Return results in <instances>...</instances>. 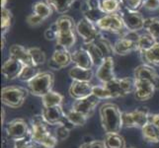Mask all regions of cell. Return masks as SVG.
Masks as SVG:
<instances>
[{
	"instance_id": "13",
	"label": "cell",
	"mask_w": 159,
	"mask_h": 148,
	"mask_svg": "<svg viewBox=\"0 0 159 148\" xmlns=\"http://www.w3.org/2000/svg\"><path fill=\"white\" fill-rule=\"evenodd\" d=\"M156 88L151 82L147 80L134 79V98L138 101L144 102L151 99Z\"/></svg>"
},
{
	"instance_id": "1",
	"label": "cell",
	"mask_w": 159,
	"mask_h": 148,
	"mask_svg": "<svg viewBox=\"0 0 159 148\" xmlns=\"http://www.w3.org/2000/svg\"><path fill=\"white\" fill-rule=\"evenodd\" d=\"M100 117L103 129L106 133H119L123 127V113L116 104L106 103L100 108Z\"/></svg>"
},
{
	"instance_id": "49",
	"label": "cell",
	"mask_w": 159,
	"mask_h": 148,
	"mask_svg": "<svg viewBox=\"0 0 159 148\" xmlns=\"http://www.w3.org/2000/svg\"><path fill=\"white\" fill-rule=\"evenodd\" d=\"M8 0H1V8H6V4H7Z\"/></svg>"
},
{
	"instance_id": "23",
	"label": "cell",
	"mask_w": 159,
	"mask_h": 148,
	"mask_svg": "<svg viewBox=\"0 0 159 148\" xmlns=\"http://www.w3.org/2000/svg\"><path fill=\"white\" fill-rule=\"evenodd\" d=\"M69 77L72 81H80V82H91L93 78V70L86 69L79 66H73L69 70Z\"/></svg>"
},
{
	"instance_id": "10",
	"label": "cell",
	"mask_w": 159,
	"mask_h": 148,
	"mask_svg": "<svg viewBox=\"0 0 159 148\" xmlns=\"http://www.w3.org/2000/svg\"><path fill=\"white\" fill-rule=\"evenodd\" d=\"M119 15L122 17L128 30L133 32H139L144 28L145 19L139 11H130L123 6L119 12Z\"/></svg>"
},
{
	"instance_id": "52",
	"label": "cell",
	"mask_w": 159,
	"mask_h": 148,
	"mask_svg": "<svg viewBox=\"0 0 159 148\" xmlns=\"http://www.w3.org/2000/svg\"><path fill=\"white\" fill-rule=\"evenodd\" d=\"M120 2H122V1H120Z\"/></svg>"
},
{
	"instance_id": "11",
	"label": "cell",
	"mask_w": 159,
	"mask_h": 148,
	"mask_svg": "<svg viewBox=\"0 0 159 148\" xmlns=\"http://www.w3.org/2000/svg\"><path fill=\"white\" fill-rule=\"evenodd\" d=\"M42 114L48 124L50 125H60L63 124L66 128H68L67 124H71L68 119H66L65 113L63 112L61 106H56V107H48V108H43ZM73 125V124H71ZM74 127V125H73ZM70 129V128H68Z\"/></svg>"
},
{
	"instance_id": "17",
	"label": "cell",
	"mask_w": 159,
	"mask_h": 148,
	"mask_svg": "<svg viewBox=\"0 0 159 148\" xmlns=\"http://www.w3.org/2000/svg\"><path fill=\"white\" fill-rule=\"evenodd\" d=\"M93 86L91 82H80V81H72L69 87V95L75 100L83 99L92 94Z\"/></svg>"
},
{
	"instance_id": "35",
	"label": "cell",
	"mask_w": 159,
	"mask_h": 148,
	"mask_svg": "<svg viewBox=\"0 0 159 148\" xmlns=\"http://www.w3.org/2000/svg\"><path fill=\"white\" fill-rule=\"evenodd\" d=\"M144 30L147 34L152 36L157 41L159 40V17H150L144 21Z\"/></svg>"
},
{
	"instance_id": "33",
	"label": "cell",
	"mask_w": 159,
	"mask_h": 148,
	"mask_svg": "<svg viewBox=\"0 0 159 148\" xmlns=\"http://www.w3.org/2000/svg\"><path fill=\"white\" fill-rule=\"evenodd\" d=\"M32 10L33 13L39 15L43 20L48 19L52 14V8L47 2L43 1H38L34 3L32 6Z\"/></svg>"
},
{
	"instance_id": "18",
	"label": "cell",
	"mask_w": 159,
	"mask_h": 148,
	"mask_svg": "<svg viewBox=\"0 0 159 148\" xmlns=\"http://www.w3.org/2000/svg\"><path fill=\"white\" fill-rule=\"evenodd\" d=\"M24 67V64L21 63L19 60L9 57L2 65V74L7 80H13L18 78L22 69Z\"/></svg>"
},
{
	"instance_id": "37",
	"label": "cell",
	"mask_w": 159,
	"mask_h": 148,
	"mask_svg": "<svg viewBox=\"0 0 159 148\" xmlns=\"http://www.w3.org/2000/svg\"><path fill=\"white\" fill-rule=\"evenodd\" d=\"M29 52L31 54V57L33 60V64L35 66H40V65L43 64L46 62L47 57L46 54L41 48L39 47H30L29 48Z\"/></svg>"
},
{
	"instance_id": "12",
	"label": "cell",
	"mask_w": 159,
	"mask_h": 148,
	"mask_svg": "<svg viewBox=\"0 0 159 148\" xmlns=\"http://www.w3.org/2000/svg\"><path fill=\"white\" fill-rule=\"evenodd\" d=\"M71 62H72L71 52L68 49L57 46L50 61H48V67L53 70H59L61 68L67 67Z\"/></svg>"
},
{
	"instance_id": "39",
	"label": "cell",
	"mask_w": 159,
	"mask_h": 148,
	"mask_svg": "<svg viewBox=\"0 0 159 148\" xmlns=\"http://www.w3.org/2000/svg\"><path fill=\"white\" fill-rule=\"evenodd\" d=\"M95 43H97V46L100 47L101 52H103V54L105 56V57H113V53H114V48L112 43H110L107 39L103 38L102 36L99 38L98 40L95 41Z\"/></svg>"
},
{
	"instance_id": "22",
	"label": "cell",
	"mask_w": 159,
	"mask_h": 148,
	"mask_svg": "<svg viewBox=\"0 0 159 148\" xmlns=\"http://www.w3.org/2000/svg\"><path fill=\"white\" fill-rule=\"evenodd\" d=\"M75 31H66V32H61L58 33L57 36V46L63 47L65 49H69L72 47L75 43H76V34Z\"/></svg>"
},
{
	"instance_id": "14",
	"label": "cell",
	"mask_w": 159,
	"mask_h": 148,
	"mask_svg": "<svg viewBox=\"0 0 159 148\" xmlns=\"http://www.w3.org/2000/svg\"><path fill=\"white\" fill-rule=\"evenodd\" d=\"M134 79L147 80L155 86L156 90L159 89V75L156 72L154 67L149 64H140L134 69Z\"/></svg>"
},
{
	"instance_id": "47",
	"label": "cell",
	"mask_w": 159,
	"mask_h": 148,
	"mask_svg": "<svg viewBox=\"0 0 159 148\" xmlns=\"http://www.w3.org/2000/svg\"><path fill=\"white\" fill-rule=\"evenodd\" d=\"M57 30L54 29V27L52 25L50 28L47 29L45 32V38L48 41H53V40H57Z\"/></svg>"
},
{
	"instance_id": "6",
	"label": "cell",
	"mask_w": 159,
	"mask_h": 148,
	"mask_svg": "<svg viewBox=\"0 0 159 148\" xmlns=\"http://www.w3.org/2000/svg\"><path fill=\"white\" fill-rule=\"evenodd\" d=\"M96 26L100 31L110 32L113 34H117L122 36L124 33L127 31L122 17L119 14H109L105 15L96 23Z\"/></svg>"
},
{
	"instance_id": "26",
	"label": "cell",
	"mask_w": 159,
	"mask_h": 148,
	"mask_svg": "<svg viewBox=\"0 0 159 148\" xmlns=\"http://www.w3.org/2000/svg\"><path fill=\"white\" fill-rule=\"evenodd\" d=\"M83 48H85L88 53L90 54V56L94 62V65L96 66H99V65L104 61L105 59V56L103 54V52H101L100 47L97 46V43L95 42L92 43H84Z\"/></svg>"
},
{
	"instance_id": "29",
	"label": "cell",
	"mask_w": 159,
	"mask_h": 148,
	"mask_svg": "<svg viewBox=\"0 0 159 148\" xmlns=\"http://www.w3.org/2000/svg\"><path fill=\"white\" fill-rule=\"evenodd\" d=\"M142 136L147 142L151 143H157L159 142V128H156L150 123H147L143 128H141Z\"/></svg>"
},
{
	"instance_id": "38",
	"label": "cell",
	"mask_w": 159,
	"mask_h": 148,
	"mask_svg": "<svg viewBox=\"0 0 159 148\" xmlns=\"http://www.w3.org/2000/svg\"><path fill=\"white\" fill-rule=\"evenodd\" d=\"M11 23H12V13L7 8L1 9V31H2V37L9 31Z\"/></svg>"
},
{
	"instance_id": "44",
	"label": "cell",
	"mask_w": 159,
	"mask_h": 148,
	"mask_svg": "<svg viewBox=\"0 0 159 148\" xmlns=\"http://www.w3.org/2000/svg\"><path fill=\"white\" fill-rule=\"evenodd\" d=\"M79 148H106L105 142L101 140H94L90 142H85L81 144Z\"/></svg>"
},
{
	"instance_id": "34",
	"label": "cell",
	"mask_w": 159,
	"mask_h": 148,
	"mask_svg": "<svg viewBox=\"0 0 159 148\" xmlns=\"http://www.w3.org/2000/svg\"><path fill=\"white\" fill-rule=\"evenodd\" d=\"M39 73H41L39 66H35V65H24V67L22 69L17 79L28 83L33 78H35Z\"/></svg>"
},
{
	"instance_id": "24",
	"label": "cell",
	"mask_w": 159,
	"mask_h": 148,
	"mask_svg": "<svg viewBox=\"0 0 159 148\" xmlns=\"http://www.w3.org/2000/svg\"><path fill=\"white\" fill-rule=\"evenodd\" d=\"M141 60L146 64H149L151 66H159V43L157 42L154 46L148 51L140 52Z\"/></svg>"
},
{
	"instance_id": "51",
	"label": "cell",
	"mask_w": 159,
	"mask_h": 148,
	"mask_svg": "<svg viewBox=\"0 0 159 148\" xmlns=\"http://www.w3.org/2000/svg\"><path fill=\"white\" fill-rule=\"evenodd\" d=\"M129 148H133V147H129Z\"/></svg>"
},
{
	"instance_id": "28",
	"label": "cell",
	"mask_w": 159,
	"mask_h": 148,
	"mask_svg": "<svg viewBox=\"0 0 159 148\" xmlns=\"http://www.w3.org/2000/svg\"><path fill=\"white\" fill-rule=\"evenodd\" d=\"M43 102V108H48V107H56V106H61L63 102V96L57 92L51 91L43 97H42Z\"/></svg>"
},
{
	"instance_id": "4",
	"label": "cell",
	"mask_w": 159,
	"mask_h": 148,
	"mask_svg": "<svg viewBox=\"0 0 159 148\" xmlns=\"http://www.w3.org/2000/svg\"><path fill=\"white\" fill-rule=\"evenodd\" d=\"M29 90L18 86H7L1 90V101L5 106L17 109L24 104Z\"/></svg>"
},
{
	"instance_id": "15",
	"label": "cell",
	"mask_w": 159,
	"mask_h": 148,
	"mask_svg": "<svg viewBox=\"0 0 159 148\" xmlns=\"http://www.w3.org/2000/svg\"><path fill=\"white\" fill-rule=\"evenodd\" d=\"M99 100L100 99H98L96 96L91 94L86 98L75 100V102L72 104V109L90 118L94 113L97 105L99 104Z\"/></svg>"
},
{
	"instance_id": "41",
	"label": "cell",
	"mask_w": 159,
	"mask_h": 148,
	"mask_svg": "<svg viewBox=\"0 0 159 148\" xmlns=\"http://www.w3.org/2000/svg\"><path fill=\"white\" fill-rule=\"evenodd\" d=\"M122 5L128 10L130 11H139L143 6V0H120Z\"/></svg>"
},
{
	"instance_id": "42",
	"label": "cell",
	"mask_w": 159,
	"mask_h": 148,
	"mask_svg": "<svg viewBox=\"0 0 159 148\" xmlns=\"http://www.w3.org/2000/svg\"><path fill=\"white\" fill-rule=\"evenodd\" d=\"M14 148H36L34 145V141H33L32 138V134L22 140L15 141Z\"/></svg>"
},
{
	"instance_id": "16",
	"label": "cell",
	"mask_w": 159,
	"mask_h": 148,
	"mask_svg": "<svg viewBox=\"0 0 159 148\" xmlns=\"http://www.w3.org/2000/svg\"><path fill=\"white\" fill-rule=\"evenodd\" d=\"M114 67L115 63L113 57L105 58L104 61L98 66L96 71V77L100 82H102V84H106L116 78L114 72Z\"/></svg>"
},
{
	"instance_id": "46",
	"label": "cell",
	"mask_w": 159,
	"mask_h": 148,
	"mask_svg": "<svg viewBox=\"0 0 159 148\" xmlns=\"http://www.w3.org/2000/svg\"><path fill=\"white\" fill-rule=\"evenodd\" d=\"M143 7L149 11L159 9V0H143Z\"/></svg>"
},
{
	"instance_id": "25",
	"label": "cell",
	"mask_w": 159,
	"mask_h": 148,
	"mask_svg": "<svg viewBox=\"0 0 159 148\" xmlns=\"http://www.w3.org/2000/svg\"><path fill=\"white\" fill-rule=\"evenodd\" d=\"M54 29L57 30V33L66 32V31H73L76 30V25L74 23L73 18H71L68 15H61L57 20L52 24Z\"/></svg>"
},
{
	"instance_id": "45",
	"label": "cell",
	"mask_w": 159,
	"mask_h": 148,
	"mask_svg": "<svg viewBox=\"0 0 159 148\" xmlns=\"http://www.w3.org/2000/svg\"><path fill=\"white\" fill-rule=\"evenodd\" d=\"M69 134V128H66L65 125L63 124H60L58 125V128H57V139H65L68 136Z\"/></svg>"
},
{
	"instance_id": "9",
	"label": "cell",
	"mask_w": 159,
	"mask_h": 148,
	"mask_svg": "<svg viewBox=\"0 0 159 148\" xmlns=\"http://www.w3.org/2000/svg\"><path fill=\"white\" fill-rule=\"evenodd\" d=\"M8 138L15 141L22 140L32 134V129L23 119H15L8 123L6 127Z\"/></svg>"
},
{
	"instance_id": "8",
	"label": "cell",
	"mask_w": 159,
	"mask_h": 148,
	"mask_svg": "<svg viewBox=\"0 0 159 148\" xmlns=\"http://www.w3.org/2000/svg\"><path fill=\"white\" fill-rule=\"evenodd\" d=\"M76 32L82 38L84 43H92L102 36L101 31L98 29L95 23L83 17L76 23Z\"/></svg>"
},
{
	"instance_id": "48",
	"label": "cell",
	"mask_w": 159,
	"mask_h": 148,
	"mask_svg": "<svg viewBox=\"0 0 159 148\" xmlns=\"http://www.w3.org/2000/svg\"><path fill=\"white\" fill-rule=\"evenodd\" d=\"M148 123H152L159 128V114H150L148 118Z\"/></svg>"
},
{
	"instance_id": "3",
	"label": "cell",
	"mask_w": 159,
	"mask_h": 148,
	"mask_svg": "<svg viewBox=\"0 0 159 148\" xmlns=\"http://www.w3.org/2000/svg\"><path fill=\"white\" fill-rule=\"evenodd\" d=\"M54 84V75L50 71L39 73L35 78L28 82V90L32 95L43 97L52 91Z\"/></svg>"
},
{
	"instance_id": "36",
	"label": "cell",
	"mask_w": 159,
	"mask_h": 148,
	"mask_svg": "<svg viewBox=\"0 0 159 148\" xmlns=\"http://www.w3.org/2000/svg\"><path fill=\"white\" fill-rule=\"evenodd\" d=\"M156 43L157 41L149 34H142L139 36V39L138 42V52L140 53L148 51Z\"/></svg>"
},
{
	"instance_id": "27",
	"label": "cell",
	"mask_w": 159,
	"mask_h": 148,
	"mask_svg": "<svg viewBox=\"0 0 159 148\" xmlns=\"http://www.w3.org/2000/svg\"><path fill=\"white\" fill-rule=\"evenodd\" d=\"M76 0H46V2L59 14L67 13L72 8Z\"/></svg>"
},
{
	"instance_id": "20",
	"label": "cell",
	"mask_w": 159,
	"mask_h": 148,
	"mask_svg": "<svg viewBox=\"0 0 159 148\" xmlns=\"http://www.w3.org/2000/svg\"><path fill=\"white\" fill-rule=\"evenodd\" d=\"M71 57H72V62L75 64V66L86 69H92V67L94 66V62H93L90 54L83 47L71 52Z\"/></svg>"
},
{
	"instance_id": "50",
	"label": "cell",
	"mask_w": 159,
	"mask_h": 148,
	"mask_svg": "<svg viewBox=\"0 0 159 148\" xmlns=\"http://www.w3.org/2000/svg\"><path fill=\"white\" fill-rule=\"evenodd\" d=\"M1 123H4V110L1 111Z\"/></svg>"
},
{
	"instance_id": "5",
	"label": "cell",
	"mask_w": 159,
	"mask_h": 148,
	"mask_svg": "<svg viewBox=\"0 0 159 148\" xmlns=\"http://www.w3.org/2000/svg\"><path fill=\"white\" fill-rule=\"evenodd\" d=\"M150 112L148 108L140 107L135 109L133 112H125L123 113V127L128 128H142L148 123Z\"/></svg>"
},
{
	"instance_id": "21",
	"label": "cell",
	"mask_w": 159,
	"mask_h": 148,
	"mask_svg": "<svg viewBox=\"0 0 159 148\" xmlns=\"http://www.w3.org/2000/svg\"><path fill=\"white\" fill-rule=\"evenodd\" d=\"M9 57L17 59L24 65H34L29 52V48L21 45H12L9 48Z\"/></svg>"
},
{
	"instance_id": "2",
	"label": "cell",
	"mask_w": 159,
	"mask_h": 148,
	"mask_svg": "<svg viewBox=\"0 0 159 148\" xmlns=\"http://www.w3.org/2000/svg\"><path fill=\"white\" fill-rule=\"evenodd\" d=\"M32 138L37 144L45 148H54L57 144V137L54 136L48 128V123L43 114H38L32 119Z\"/></svg>"
},
{
	"instance_id": "43",
	"label": "cell",
	"mask_w": 159,
	"mask_h": 148,
	"mask_svg": "<svg viewBox=\"0 0 159 148\" xmlns=\"http://www.w3.org/2000/svg\"><path fill=\"white\" fill-rule=\"evenodd\" d=\"M45 21L42 17H40L39 15H37L35 13L30 14L28 17H27V23H28L31 27H37L41 25L43 22Z\"/></svg>"
},
{
	"instance_id": "7",
	"label": "cell",
	"mask_w": 159,
	"mask_h": 148,
	"mask_svg": "<svg viewBox=\"0 0 159 148\" xmlns=\"http://www.w3.org/2000/svg\"><path fill=\"white\" fill-rule=\"evenodd\" d=\"M104 85L110 91L112 99L124 97L134 91V78H115Z\"/></svg>"
},
{
	"instance_id": "40",
	"label": "cell",
	"mask_w": 159,
	"mask_h": 148,
	"mask_svg": "<svg viewBox=\"0 0 159 148\" xmlns=\"http://www.w3.org/2000/svg\"><path fill=\"white\" fill-rule=\"evenodd\" d=\"M92 94L96 96L98 99H104V100H107V99H112V96L110 94V91L107 89V87L102 84V85H94L93 86V90H92Z\"/></svg>"
},
{
	"instance_id": "30",
	"label": "cell",
	"mask_w": 159,
	"mask_h": 148,
	"mask_svg": "<svg viewBox=\"0 0 159 148\" xmlns=\"http://www.w3.org/2000/svg\"><path fill=\"white\" fill-rule=\"evenodd\" d=\"M104 142L106 148H127L125 140L120 133H106Z\"/></svg>"
},
{
	"instance_id": "32",
	"label": "cell",
	"mask_w": 159,
	"mask_h": 148,
	"mask_svg": "<svg viewBox=\"0 0 159 148\" xmlns=\"http://www.w3.org/2000/svg\"><path fill=\"white\" fill-rule=\"evenodd\" d=\"M65 116H66L68 122L71 124H73L74 127H82V125L86 123L87 119H89V117L85 116L80 112L75 111L73 109H71L67 113H65Z\"/></svg>"
},
{
	"instance_id": "31",
	"label": "cell",
	"mask_w": 159,
	"mask_h": 148,
	"mask_svg": "<svg viewBox=\"0 0 159 148\" xmlns=\"http://www.w3.org/2000/svg\"><path fill=\"white\" fill-rule=\"evenodd\" d=\"M100 7L106 15L119 14L123 5L120 0H101Z\"/></svg>"
},
{
	"instance_id": "19",
	"label": "cell",
	"mask_w": 159,
	"mask_h": 148,
	"mask_svg": "<svg viewBox=\"0 0 159 148\" xmlns=\"http://www.w3.org/2000/svg\"><path fill=\"white\" fill-rule=\"evenodd\" d=\"M113 48L114 53L118 56H127L133 52H138V43L125 37H120L113 45Z\"/></svg>"
}]
</instances>
